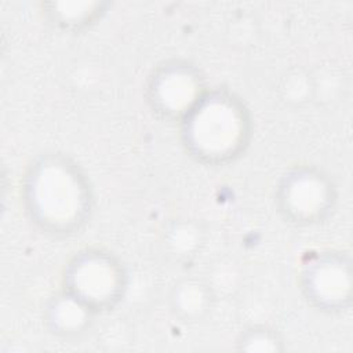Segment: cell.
Listing matches in <instances>:
<instances>
[{"label": "cell", "mask_w": 353, "mask_h": 353, "mask_svg": "<svg viewBox=\"0 0 353 353\" xmlns=\"http://www.w3.org/2000/svg\"><path fill=\"white\" fill-rule=\"evenodd\" d=\"M21 196L30 222L52 237L74 236L94 211V190L87 174L73 159L58 152L41 153L30 161Z\"/></svg>", "instance_id": "6da1fadb"}, {"label": "cell", "mask_w": 353, "mask_h": 353, "mask_svg": "<svg viewBox=\"0 0 353 353\" xmlns=\"http://www.w3.org/2000/svg\"><path fill=\"white\" fill-rule=\"evenodd\" d=\"M186 152L205 165H223L244 153L252 119L240 97L225 88L207 90L179 123Z\"/></svg>", "instance_id": "7a4b0ae2"}, {"label": "cell", "mask_w": 353, "mask_h": 353, "mask_svg": "<svg viewBox=\"0 0 353 353\" xmlns=\"http://www.w3.org/2000/svg\"><path fill=\"white\" fill-rule=\"evenodd\" d=\"M128 273L121 259L98 247L76 252L66 263L62 290L76 296L97 316L116 307L125 295Z\"/></svg>", "instance_id": "3957f363"}, {"label": "cell", "mask_w": 353, "mask_h": 353, "mask_svg": "<svg viewBox=\"0 0 353 353\" xmlns=\"http://www.w3.org/2000/svg\"><path fill=\"white\" fill-rule=\"evenodd\" d=\"M338 192L334 181L316 165L290 168L276 188L280 215L298 226L317 225L335 210Z\"/></svg>", "instance_id": "277c9868"}, {"label": "cell", "mask_w": 353, "mask_h": 353, "mask_svg": "<svg viewBox=\"0 0 353 353\" xmlns=\"http://www.w3.org/2000/svg\"><path fill=\"white\" fill-rule=\"evenodd\" d=\"M299 288L319 312L338 314L352 302V261L341 251H321L307 256L299 270Z\"/></svg>", "instance_id": "5b68a950"}, {"label": "cell", "mask_w": 353, "mask_h": 353, "mask_svg": "<svg viewBox=\"0 0 353 353\" xmlns=\"http://www.w3.org/2000/svg\"><path fill=\"white\" fill-rule=\"evenodd\" d=\"M201 70L188 61L159 65L148 79L146 99L152 112L167 121L181 123L207 91Z\"/></svg>", "instance_id": "8992f818"}, {"label": "cell", "mask_w": 353, "mask_h": 353, "mask_svg": "<svg viewBox=\"0 0 353 353\" xmlns=\"http://www.w3.org/2000/svg\"><path fill=\"white\" fill-rule=\"evenodd\" d=\"M95 313L76 296L61 290L52 295L44 307L47 330L59 338H77L91 328Z\"/></svg>", "instance_id": "52a82bcc"}, {"label": "cell", "mask_w": 353, "mask_h": 353, "mask_svg": "<svg viewBox=\"0 0 353 353\" xmlns=\"http://www.w3.org/2000/svg\"><path fill=\"white\" fill-rule=\"evenodd\" d=\"M171 313L183 323H197L207 317L214 306V294L210 285L194 276L178 280L170 291Z\"/></svg>", "instance_id": "ba28073f"}, {"label": "cell", "mask_w": 353, "mask_h": 353, "mask_svg": "<svg viewBox=\"0 0 353 353\" xmlns=\"http://www.w3.org/2000/svg\"><path fill=\"white\" fill-rule=\"evenodd\" d=\"M51 3L50 10L44 11L47 19L65 30H80L94 23L102 11V4L98 3Z\"/></svg>", "instance_id": "9c48e42d"}, {"label": "cell", "mask_w": 353, "mask_h": 353, "mask_svg": "<svg viewBox=\"0 0 353 353\" xmlns=\"http://www.w3.org/2000/svg\"><path fill=\"white\" fill-rule=\"evenodd\" d=\"M203 241V232L199 223L192 221L174 222L164 236L165 247L176 259H186L199 250V244Z\"/></svg>", "instance_id": "30bf717a"}, {"label": "cell", "mask_w": 353, "mask_h": 353, "mask_svg": "<svg viewBox=\"0 0 353 353\" xmlns=\"http://www.w3.org/2000/svg\"><path fill=\"white\" fill-rule=\"evenodd\" d=\"M236 349L250 353H270L283 352L285 346L277 330L269 325H251L239 334Z\"/></svg>", "instance_id": "8fae6325"}, {"label": "cell", "mask_w": 353, "mask_h": 353, "mask_svg": "<svg viewBox=\"0 0 353 353\" xmlns=\"http://www.w3.org/2000/svg\"><path fill=\"white\" fill-rule=\"evenodd\" d=\"M281 99L292 106L303 105L314 99L313 76L306 69H292L283 79L280 84Z\"/></svg>", "instance_id": "7c38bea8"}]
</instances>
